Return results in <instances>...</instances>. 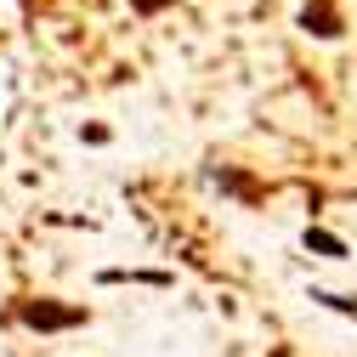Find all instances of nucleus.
<instances>
[{
	"label": "nucleus",
	"mask_w": 357,
	"mask_h": 357,
	"mask_svg": "<svg viewBox=\"0 0 357 357\" xmlns=\"http://www.w3.org/2000/svg\"><path fill=\"white\" fill-rule=\"evenodd\" d=\"M137 6H142V12H159V0H137Z\"/></svg>",
	"instance_id": "obj_1"
}]
</instances>
